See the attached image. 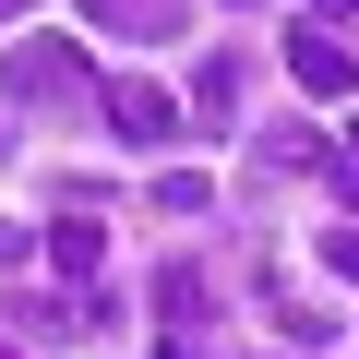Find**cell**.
<instances>
[{
    "mask_svg": "<svg viewBox=\"0 0 359 359\" xmlns=\"http://www.w3.org/2000/svg\"><path fill=\"white\" fill-rule=\"evenodd\" d=\"M192 108H204V120H228V108H240V60H204V84H192Z\"/></svg>",
    "mask_w": 359,
    "mask_h": 359,
    "instance_id": "cell-8",
    "label": "cell"
},
{
    "mask_svg": "<svg viewBox=\"0 0 359 359\" xmlns=\"http://www.w3.org/2000/svg\"><path fill=\"white\" fill-rule=\"evenodd\" d=\"M48 264H60L72 287H96V276H108V228H96L84 204H72V216H48Z\"/></svg>",
    "mask_w": 359,
    "mask_h": 359,
    "instance_id": "cell-4",
    "label": "cell"
},
{
    "mask_svg": "<svg viewBox=\"0 0 359 359\" xmlns=\"http://www.w3.org/2000/svg\"><path fill=\"white\" fill-rule=\"evenodd\" d=\"M323 168H335V192H347V216H359V132H347V144H335Z\"/></svg>",
    "mask_w": 359,
    "mask_h": 359,
    "instance_id": "cell-9",
    "label": "cell"
},
{
    "mask_svg": "<svg viewBox=\"0 0 359 359\" xmlns=\"http://www.w3.org/2000/svg\"><path fill=\"white\" fill-rule=\"evenodd\" d=\"M156 359H216V347H204V335H168V347H156Z\"/></svg>",
    "mask_w": 359,
    "mask_h": 359,
    "instance_id": "cell-11",
    "label": "cell"
},
{
    "mask_svg": "<svg viewBox=\"0 0 359 359\" xmlns=\"http://www.w3.org/2000/svg\"><path fill=\"white\" fill-rule=\"evenodd\" d=\"M347 13H359V0H323V25H347Z\"/></svg>",
    "mask_w": 359,
    "mask_h": 359,
    "instance_id": "cell-12",
    "label": "cell"
},
{
    "mask_svg": "<svg viewBox=\"0 0 359 359\" xmlns=\"http://www.w3.org/2000/svg\"><path fill=\"white\" fill-rule=\"evenodd\" d=\"M13 13H36V0H0V25H13Z\"/></svg>",
    "mask_w": 359,
    "mask_h": 359,
    "instance_id": "cell-13",
    "label": "cell"
},
{
    "mask_svg": "<svg viewBox=\"0 0 359 359\" xmlns=\"http://www.w3.org/2000/svg\"><path fill=\"white\" fill-rule=\"evenodd\" d=\"M13 108H72V96H96V72H84V48L72 36H13Z\"/></svg>",
    "mask_w": 359,
    "mask_h": 359,
    "instance_id": "cell-1",
    "label": "cell"
},
{
    "mask_svg": "<svg viewBox=\"0 0 359 359\" xmlns=\"http://www.w3.org/2000/svg\"><path fill=\"white\" fill-rule=\"evenodd\" d=\"M156 204H168V216H204V204H216V180H204V168H168V180H156Z\"/></svg>",
    "mask_w": 359,
    "mask_h": 359,
    "instance_id": "cell-6",
    "label": "cell"
},
{
    "mask_svg": "<svg viewBox=\"0 0 359 359\" xmlns=\"http://www.w3.org/2000/svg\"><path fill=\"white\" fill-rule=\"evenodd\" d=\"M287 72H299V96H359V48L335 25H299L287 36Z\"/></svg>",
    "mask_w": 359,
    "mask_h": 359,
    "instance_id": "cell-3",
    "label": "cell"
},
{
    "mask_svg": "<svg viewBox=\"0 0 359 359\" xmlns=\"http://www.w3.org/2000/svg\"><path fill=\"white\" fill-rule=\"evenodd\" d=\"M323 264H335V276H359V216H347V228H323Z\"/></svg>",
    "mask_w": 359,
    "mask_h": 359,
    "instance_id": "cell-10",
    "label": "cell"
},
{
    "mask_svg": "<svg viewBox=\"0 0 359 359\" xmlns=\"http://www.w3.org/2000/svg\"><path fill=\"white\" fill-rule=\"evenodd\" d=\"M96 36H180V0H84Z\"/></svg>",
    "mask_w": 359,
    "mask_h": 359,
    "instance_id": "cell-5",
    "label": "cell"
},
{
    "mask_svg": "<svg viewBox=\"0 0 359 359\" xmlns=\"http://www.w3.org/2000/svg\"><path fill=\"white\" fill-rule=\"evenodd\" d=\"M96 108H108V132H120V144H168V132H180V96H168V84H144V72L96 84Z\"/></svg>",
    "mask_w": 359,
    "mask_h": 359,
    "instance_id": "cell-2",
    "label": "cell"
},
{
    "mask_svg": "<svg viewBox=\"0 0 359 359\" xmlns=\"http://www.w3.org/2000/svg\"><path fill=\"white\" fill-rule=\"evenodd\" d=\"M156 311H168V323H192V311H204V276H192V264H168V276H156Z\"/></svg>",
    "mask_w": 359,
    "mask_h": 359,
    "instance_id": "cell-7",
    "label": "cell"
}]
</instances>
